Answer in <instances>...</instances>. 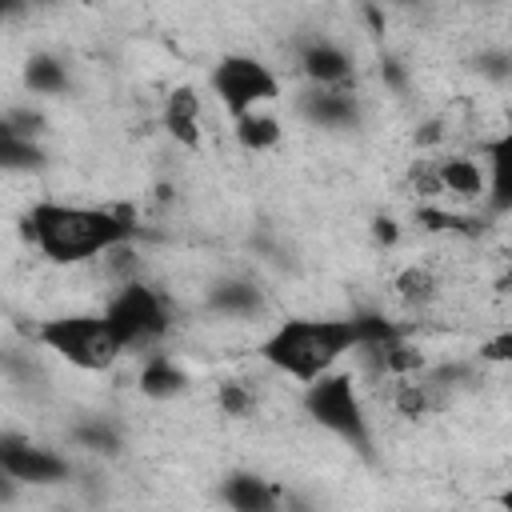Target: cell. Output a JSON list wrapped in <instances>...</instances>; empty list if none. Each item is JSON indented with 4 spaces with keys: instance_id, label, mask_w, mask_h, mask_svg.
I'll return each instance as SVG.
<instances>
[{
    "instance_id": "obj_1",
    "label": "cell",
    "mask_w": 512,
    "mask_h": 512,
    "mask_svg": "<svg viewBox=\"0 0 512 512\" xmlns=\"http://www.w3.org/2000/svg\"><path fill=\"white\" fill-rule=\"evenodd\" d=\"M24 240L52 264H80L96 260L108 248L136 236V220L128 208H88V204H60L36 200L20 220Z\"/></svg>"
},
{
    "instance_id": "obj_2",
    "label": "cell",
    "mask_w": 512,
    "mask_h": 512,
    "mask_svg": "<svg viewBox=\"0 0 512 512\" xmlns=\"http://www.w3.org/2000/svg\"><path fill=\"white\" fill-rule=\"evenodd\" d=\"M360 344L352 316H288L260 340V360L300 384L336 368Z\"/></svg>"
},
{
    "instance_id": "obj_3",
    "label": "cell",
    "mask_w": 512,
    "mask_h": 512,
    "mask_svg": "<svg viewBox=\"0 0 512 512\" xmlns=\"http://www.w3.org/2000/svg\"><path fill=\"white\" fill-rule=\"evenodd\" d=\"M304 412L332 436H340L348 448H356L360 456L372 452V424H368V408L360 400L356 376L344 368H328L316 380L304 384Z\"/></svg>"
},
{
    "instance_id": "obj_4",
    "label": "cell",
    "mask_w": 512,
    "mask_h": 512,
    "mask_svg": "<svg viewBox=\"0 0 512 512\" xmlns=\"http://www.w3.org/2000/svg\"><path fill=\"white\" fill-rule=\"evenodd\" d=\"M36 344H44L48 352H56L64 364H72L80 372H108L124 356V348H120L112 324L104 320V312L52 316L36 328Z\"/></svg>"
},
{
    "instance_id": "obj_5",
    "label": "cell",
    "mask_w": 512,
    "mask_h": 512,
    "mask_svg": "<svg viewBox=\"0 0 512 512\" xmlns=\"http://www.w3.org/2000/svg\"><path fill=\"white\" fill-rule=\"evenodd\" d=\"M104 320L112 324L124 352H152L172 332V304L160 288L136 280L116 284L112 300L104 304Z\"/></svg>"
},
{
    "instance_id": "obj_6",
    "label": "cell",
    "mask_w": 512,
    "mask_h": 512,
    "mask_svg": "<svg viewBox=\"0 0 512 512\" xmlns=\"http://www.w3.org/2000/svg\"><path fill=\"white\" fill-rule=\"evenodd\" d=\"M212 92L224 104V112L236 120V116L260 108V104L276 100L280 96V80L264 60H256L248 52H228L212 68Z\"/></svg>"
},
{
    "instance_id": "obj_7",
    "label": "cell",
    "mask_w": 512,
    "mask_h": 512,
    "mask_svg": "<svg viewBox=\"0 0 512 512\" xmlns=\"http://www.w3.org/2000/svg\"><path fill=\"white\" fill-rule=\"evenodd\" d=\"M0 468L16 484H60L72 472V464L60 452H52L20 432H0Z\"/></svg>"
},
{
    "instance_id": "obj_8",
    "label": "cell",
    "mask_w": 512,
    "mask_h": 512,
    "mask_svg": "<svg viewBox=\"0 0 512 512\" xmlns=\"http://www.w3.org/2000/svg\"><path fill=\"white\" fill-rule=\"evenodd\" d=\"M296 112L316 128H356L360 96L348 84H312L308 92H300Z\"/></svg>"
},
{
    "instance_id": "obj_9",
    "label": "cell",
    "mask_w": 512,
    "mask_h": 512,
    "mask_svg": "<svg viewBox=\"0 0 512 512\" xmlns=\"http://www.w3.org/2000/svg\"><path fill=\"white\" fill-rule=\"evenodd\" d=\"M204 304H208V312L228 316V320H252V316H260V312L268 308L260 284L240 280V276H224V280H216V284L208 288Z\"/></svg>"
},
{
    "instance_id": "obj_10",
    "label": "cell",
    "mask_w": 512,
    "mask_h": 512,
    "mask_svg": "<svg viewBox=\"0 0 512 512\" xmlns=\"http://www.w3.org/2000/svg\"><path fill=\"white\" fill-rule=\"evenodd\" d=\"M220 500L236 512H272L284 504V492L256 472H228L220 484Z\"/></svg>"
},
{
    "instance_id": "obj_11",
    "label": "cell",
    "mask_w": 512,
    "mask_h": 512,
    "mask_svg": "<svg viewBox=\"0 0 512 512\" xmlns=\"http://www.w3.org/2000/svg\"><path fill=\"white\" fill-rule=\"evenodd\" d=\"M160 120H164V132L176 140V144H184V148H196L200 144V124H204V112H200V92L196 88H172L168 96H164V112H160Z\"/></svg>"
},
{
    "instance_id": "obj_12",
    "label": "cell",
    "mask_w": 512,
    "mask_h": 512,
    "mask_svg": "<svg viewBox=\"0 0 512 512\" xmlns=\"http://www.w3.org/2000/svg\"><path fill=\"white\" fill-rule=\"evenodd\" d=\"M436 180H440V196H456V200H484L488 188V172L480 160L472 156H436Z\"/></svg>"
},
{
    "instance_id": "obj_13",
    "label": "cell",
    "mask_w": 512,
    "mask_h": 512,
    "mask_svg": "<svg viewBox=\"0 0 512 512\" xmlns=\"http://www.w3.org/2000/svg\"><path fill=\"white\" fill-rule=\"evenodd\" d=\"M300 72L308 84H348L352 80V56L332 40H312L300 52Z\"/></svg>"
},
{
    "instance_id": "obj_14",
    "label": "cell",
    "mask_w": 512,
    "mask_h": 512,
    "mask_svg": "<svg viewBox=\"0 0 512 512\" xmlns=\"http://www.w3.org/2000/svg\"><path fill=\"white\" fill-rule=\"evenodd\" d=\"M136 384H140V392H144L148 400H172V396H180V392L188 388V372H184L168 352L152 348V352L144 356V364H140Z\"/></svg>"
},
{
    "instance_id": "obj_15",
    "label": "cell",
    "mask_w": 512,
    "mask_h": 512,
    "mask_svg": "<svg viewBox=\"0 0 512 512\" xmlns=\"http://www.w3.org/2000/svg\"><path fill=\"white\" fill-rule=\"evenodd\" d=\"M44 148L36 136L20 132L8 116H0V172H40L44 168Z\"/></svg>"
},
{
    "instance_id": "obj_16",
    "label": "cell",
    "mask_w": 512,
    "mask_h": 512,
    "mask_svg": "<svg viewBox=\"0 0 512 512\" xmlns=\"http://www.w3.org/2000/svg\"><path fill=\"white\" fill-rule=\"evenodd\" d=\"M24 88L32 96H64L72 88V76H68V64L52 52H32L24 60Z\"/></svg>"
},
{
    "instance_id": "obj_17",
    "label": "cell",
    "mask_w": 512,
    "mask_h": 512,
    "mask_svg": "<svg viewBox=\"0 0 512 512\" xmlns=\"http://www.w3.org/2000/svg\"><path fill=\"white\" fill-rule=\"evenodd\" d=\"M392 292H396L400 304H408V308H428L432 300H440V276H436L428 264H408V268L396 272Z\"/></svg>"
},
{
    "instance_id": "obj_18",
    "label": "cell",
    "mask_w": 512,
    "mask_h": 512,
    "mask_svg": "<svg viewBox=\"0 0 512 512\" xmlns=\"http://www.w3.org/2000/svg\"><path fill=\"white\" fill-rule=\"evenodd\" d=\"M232 136H236V144L244 152H268V148L280 144V120L260 112V108H252V112L232 120Z\"/></svg>"
},
{
    "instance_id": "obj_19",
    "label": "cell",
    "mask_w": 512,
    "mask_h": 512,
    "mask_svg": "<svg viewBox=\"0 0 512 512\" xmlns=\"http://www.w3.org/2000/svg\"><path fill=\"white\" fill-rule=\"evenodd\" d=\"M72 444H80V448H88V452L112 456V452L120 448V432H116V424H108L104 416H88V420H80V424L72 428Z\"/></svg>"
},
{
    "instance_id": "obj_20",
    "label": "cell",
    "mask_w": 512,
    "mask_h": 512,
    "mask_svg": "<svg viewBox=\"0 0 512 512\" xmlns=\"http://www.w3.org/2000/svg\"><path fill=\"white\" fill-rule=\"evenodd\" d=\"M216 404H220V412H224V416L244 420V416L256 408V396H252V388H244L240 380H224V384H220V392H216Z\"/></svg>"
},
{
    "instance_id": "obj_21",
    "label": "cell",
    "mask_w": 512,
    "mask_h": 512,
    "mask_svg": "<svg viewBox=\"0 0 512 512\" xmlns=\"http://www.w3.org/2000/svg\"><path fill=\"white\" fill-rule=\"evenodd\" d=\"M512 356V332H500L496 340L480 344V360H492V364H504Z\"/></svg>"
},
{
    "instance_id": "obj_22",
    "label": "cell",
    "mask_w": 512,
    "mask_h": 512,
    "mask_svg": "<svg viewBox=\"0 0 512 512\" xmlns=\"http://www.w3.org/2000/svg\"><path fill=\"white\" fill-rule=\"evenodd\" d=\"M372 236H376L380 244H396V240H400V228H396L392 216H376V220H372Z\"/></svg>"
},
{
    "instance_id": "obj_23",
    "label": "cell",
    "mask_w": 512,
    "mask_h": 512,
    "mask_svg": "<svg viewBox=\"0 0 512 512\" xmlns=\"http://www.w3.org/2000/svg\"><path fill=\"white\" fill-rule=\"evenodd\" d=\"M380 80H384L388 88L404 92V68H400V60H384V64H380Z\"/></svg>"
},
{
    "instance_id": "obj_24",
    "label": "cell",
    "mask_w": 512,
    "mask_h": 512,
    "mask_svg": "<svg viewBox=\"0 0 512 512\" xmlns=\"http://www.w3.org/2000/svg\"><path fill=\"white\" fill-rule=\"evenodd\" d=\"M16 488H20V484L0 468V504H12V500H16Z\"/></svg>"
},
{
    "instance_id": "obj_25",
    "label": "cell",
    "mask_w": 512,
    "mask_h": 512,
    "mask_svg": "<svg viewBox=\"0 0 512 512\" xmlns=\"http://www.w3.org/2000/svg\"><path fill=\"white\" fill-rule=\"evenodd\" d=\"M440 140V120H428L420 132H416V144H436Z\"/></svg>"
},
{
    "instance_id": "obj_26",
    "label": "cell",
    "mask_w": 512,
    "mask_h": 512,
    "mask_svg": "<svg viewBox=\"0 0 512 512\" xmlns=\"http://www.w3.org/2000/svg\"><path fill=\"white\" fill-rule=\"evenodd\" d=\"M16 4H20V0H0V20H4V16H8Z\"/></svg>"
},
{
    "instance_id": "obj_27",
    "label": "cell",
    "mask_w": 512,
    "mask_h": 512,
    "mask_svg": "<svg viewBox=\"0 0 512 512\" xmlns=\"http://www.w3.org/2000/svg\"><path fill=\"white\" fill-rule=\"evenodd\" d=\"M20 4H40V8H52V4H60V0H20Z\"/></svg>"
},
{
    "instance_id": "obj_28",
    "label": "cell",
    "mask_w": 512,
    "mask_h": 512,
    "mask_svg": "<svg viewBox=\"0 0 512 512\" xmlns=\"http://www.w3.org/2000/svg\"><path fill=\"white\" fill-rule=\"evenodd\" d=\"M84 4H92V0H84Z\"/></svg>"
}]
</instances>
